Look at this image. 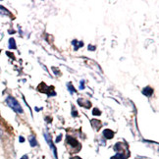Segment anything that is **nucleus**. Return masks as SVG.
<instances>
[{
	"mask_svg": "<svg viewBox=\"0 0 159 159\" xmlns=\"http://www.w3.org/2000/svg\"><path fill=\"white\" fill-rule=\"evenodd\" d=\"M61 138H62V134H60V136H58V137H57V139H56V143L60 142V139H61Z\"/></svg>",
	"mask_w": 159,
	"mask_h": 159,
	"instance_id": "f8f14e48",
	"label": "nucleus"
},
{
	"mask_svg": "<svg viewBox=\"0 0 159 159\" xmlns=\"http://www.w3.org/2000/svg\"><path fill=\"white\" fill-rule=\"evenodd\" d=\"M89 50H94V49H95V47H94V46L89 45Z\"/></svg>",
	"mask_w": 159,
	"mask_h": 159,
	"instance_id": "2eb2a0df",
	"label": "nucleus"
},
{
	"mask_svg": "<svg viewBox=\"0 0 159 159\" xmlns=\"http://www.w3.org/2000/svg\"><path fill=\"white\" fill-rule=\"evenodd\" d=\"M8 47H9V49H16V48H17L16 41H15V39L13 38H11L9 39V45H8Z\"/></svg>",
	"mask_w": 159,
	"mask_h": 159,
	"instance_id": "6e6552de",
	"label": "nucleus"
},
{
	"mask_svg": "<svg viewBox=\"0 0 159 159\" xmlns=\"http://www.w3.org/2000/svg\"><path fill=\"white\" fill-rule=\"evenodd\" d=\"M21 159H29V156H28L27 154H25V155H23V156L21 157Z\"/></svg>",
	"mask_w": 159,
	"mask_h": 159,
	"instance_id": "4468645a",
	"label": "nucleus"
},
{
	"mask_svg": "<svg viewBox=\"0 0 159 159\" xmlns=\"http://www.w3.org/2000/svg\"><path fill=\"white\" fill-rule=\"evenodd\" d=\"M6 103H7V105L16 113H18V114L24 113V110H23L21 104L18 102V100L16 98H14L13 96H8L7 98H6Z\"/></svg>",
	"mask_w": 159,
	"mask_h": 159,
	"instance_id": "f257e3e1",
	"label": "nucleus"
},
{
	"mask_svg": "<svg viewBox=\"0 0 159 159\" xmlns=\"http://www.w3.org/2000/svg\"><path fill=\"white\" fill-rule=\"evenodd\" d=\"M84 89V81H81V85H80V89Z\"/></svg>",
	"mask_w": 159,
	"mask_h": 159,
	"instance_id": "9b49d317",
	"label": "nucleus"
},
{
	"mask_svg": "<svg viewBox=\"0 0 159 159\" xmlns=\"http://www.w3.org/2000/svg\"><path fill=\"white\" fill-rule=\"evenodd\" d=\"M2 129H1V127H0V137H1V134H2Z\"/></svg>",
	"mask_w": 159,
	"mask_h": 159,
	"instance_id": "f3484780",
	"label": "nucleus"
},
{
	"mask_svg": "<svg viewBox=\"0 0 159 159\" xmlns=\"http://www.w3.org/2000/svg\"><path fill=\"white\" fill-rule=\"evenodd\" d=\"M77 114H78V113H77V111L75 112V109L73 108V116H74V117H75V116H77Z\"/></svg>",
	"mask_w": 159,
	"mask_h": 159,
	"instance_id": "dca6fc26",
	"label": "nucleus"
},
{
	"mask_svg": "<svg viewBox=\"0 0 159 159\" xmlns=\"http://www.w3.org/2000/svg\"><path fill=\"white\" fill-rule=\"evenodd\" d=\"M0 15H2V16H10L11 13L4 7V6L0 5Z\"/></svg>",
	"mask_w": 159,
	"mask_h": 159,
	"instance_id": "423d86ee",
	"label": "nucleus"
},
{
	"mask_svg": "<svg viewBox=\"0 0 159 159\" xmlns=\"http://www.w3.org/2000/svg\"><path fill=\"white\" fill-rule=\"evenodd\" d=\"M29 142H30V144L32 148H34V146L38 145V142H36V139L34 138V136H30L29 137Z\"/></svg>",
	"mask_w": 159,
	"mask_h": 159,
	"instance_id": "0eeeda50",
	"label": "nucleus"
},
{
	"mask_svg": "<svg viewBox=\"0 0 159 159\" xmlns=\"http://www.w3.org/2000/svg\"><path fill=\"white\" fill-rule=\"evenodd\" d=\"M19 140H20V143H24V142H25V139H24L23 137H20L19 138Z\"/></svg>",
	"mask_w": 159,
	"mask_h": 159,
	"instance_id": "ddd939ff",
	"label": "nucleus"
},
{
	"mask_svg": "<svg viewBox=\"0 0 159 159\" xmlns=\"http://www.w3.org/2000/svg\"><path fill=\"white\" fill-rule=\"evenodd\" d=\"M67 88H68V90L70 91V93H76V89H75L74 87H73V84H72L71 83H68V84H67Z\"/></svg>",
	"mask_w": 159,
	"mask_h": 159,
	"instance_id": "1a4fd4ad",
	"label": "nucleus"
},
{
	"mask_svg": "<svg viewBox=\"0 0 159 159\" xmlns=\"http://www.w3.org/2000/svg\"><path fill=\"white\" fill-rule=\"evenodd\" d=\"M43 136H44V138H45L46 143H47L48 144H49V146H50L51 150L53 151L54 157L56 158V159H58V156H57V149H56V148H55L54 143H52V139H51V137H50V134H48L47 132H44V133H43Z\"/></svg>",
	"mask_w": 159,
	"mask_h": 159,
	"instance_id": "f03ea898",
	"label": "nucleus"
},
{
	"mask_svg": "<svg viewBox=\"0 0 159 159\" xmlns=\"http://www.w3.org/2000/svg\"><path fill=\"white\" fill-rule=\"evenodd\" d=\"M103 136H104L107 139H111L114 137V132L109 130V129H106V130L103 131Z\"/></svg>",
	"mask_w": 159,
	"mask_h": 159,
	"instance_id": "7ed1b4c3",
	"label": "nucleus"
},
{
	"mask_svg": "<svg viewBox=\"0 0 159 159\" xmlns=\"http://www.w3.org/2000/svg\"><path fill=\"white\" fill-rule=\"evenodd\" d=\"M93 114L94 116H98V115L101 114V112H100L97 108H94V109H93Z\"/></svg>",
	"mask_w": 159,
	"mask_h": 159,
	"instance_id": "9d476101",
	"label": "nucleus"
},
{
	"mask_svg": "<svg viewBox=\"0 0 159 159\" xmlns=\"http://www.w3.org/2000/svg\"><path fill=\"white\" fill-rule=\"evenodd\" d=\"M67 143H68L69 144H71L72 146H76V145H79L77 139L72 138V137H67Z\"/></svg>",
	"mask_w": 159,
	"mask_h": 159,
	"instance_id": "39448f33",
	"label": "nucleus"
},
{
	"mask_svg": "<svg viewBox=\"0 0 159 159\" xmlns=\"http://www.w3.org/2000/svg\"><path fill=\"white\" fill-rule=\"evenodd\" d=\"M143 93L146 96H151L152 93H153V89H152L150 87H146L143 89Z\"/></svg>",
	"mask_w": 159,
	"mask_h": 159,
	"instance_id": "20e7f679",
	"label": "nucleus"
}]
</instances>
